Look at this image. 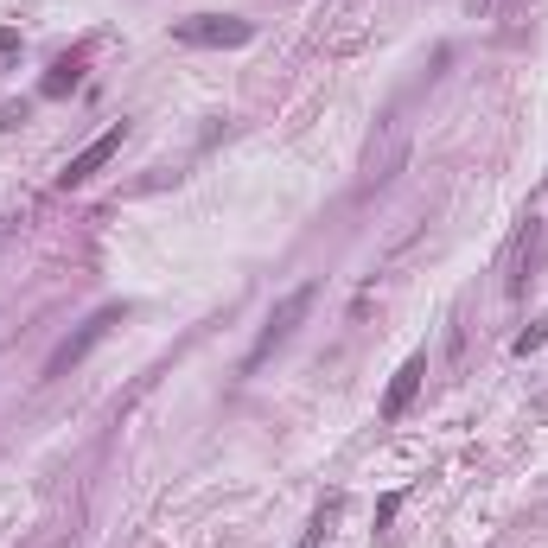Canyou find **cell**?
<instances>
[{
	"mask_svg": "<svg viewBox=\"0 0 548 548\" xmlns=\"http://www.w3.org/2000/svg\"><path fill=\"white\" fill-rule=\"evenodd\" d=\"M396 510H402V491H389V498L376 504V529H389V523H396Z\"/></svg>",
	"mask_w": 548,
	"mask_h": 548,
	"instance_id": "ba28073f",
	"label": "cell"
},
{
	"mask_svg": "<svg viewBox=\"0 0 548 548\" xmlns=\"http://www.w3.org/2000/svg\"><path fill=\"white\" fill-rule=\"evenodd\" d=\"M122 141H128V122H109V128H102L96 141H90V147H83L77 160L64 166V173H58V185H64V192H77V185H90V179L102 173V166H109L115 153H122Z\"/></svg>",
	"mask_w": 548,
	"mask_h": 548,
	"instance_id": "277c9868",
	"label": "cell"
},
{
	"mask_svg": "<svg viewBox=\"0 0 548 548\" xmlns=\"http://www.w3.org/2000/svg\"><path fill=\"white\" fill-rule=\"evenodd\" d=\"M83 64H90V45H77V51H64L58 64L45 71V83H39V96H71L77 83H83Z\"/></svg>",
	"mask_w": 548,
	"mask_h": 548,
	"instance_id": "8992f818",
	"label": "cell"
},
{
	"mask_svg": "<svg viewBox=\"0 0 548 548\" xmlns=\"http://www.w3.org/2000/svg\"><path fill=\"white\" fill-rule=\"evenodd\" d=\"M173 39L179 45H198V51H236V45L255 39V26L236 20V13H198V20H179L173 26Z\"/></svg>",
	"mask_w": 548,
	"mask_h": 548,
	"instance_id": "7a4b0ae2",
	"label": "cell"
},
{
	"mask_svg": "<svg viewBox=\"0 0 548 548\" xmlns=\"http://www.w3.org/2000/svg\"><path fill=\"white\" fill-rule=\"evenodd\" d=\"M338 517H345V491H332V498L313 510V523H306L300 548H325V542H332V523H338Z\"/></svg>",
	"mask_w": 548,
	"mask_h": 548,
	"instance_id": "52a82bcc",
	"label": "cell"
},
{
	"mask_svg": "<svg viewBox=\"0 0 548 548\" xmlns=\"http://www.w3.org/2000/svg\"><path fill=\"white\" fill-rule=\"evenodd\" d=\"M478 7H491V0H478Z\"/></svg>",
	"mask_w": 548,
	"mask_h": 548,
	"instance_id": "8fae6325",
	"label": "cell"
},
{
	"mask_svg": "<svg viewBox=\"0 0 548 548\" xmlns=\"http://www.w3.org/2000/svg\"><path fill=\"white\" fill-rule=\"evenodd\" d=\"M26 122V102H7V109H0V128H20Z\"/></svg>",
	"mask_w": 548,
	"mask_h": 548,
	"instance_id": "30bf717a",
	"label": "cell"
},
{
	"mask_svg": "<svg viewBox=\"0 0 548 548\" xmlns=\"http://www.w3.org/2000/svg\"><path fill=\"white\" fill-rule=\"evenodd\" d=\"M122 319H128V306H102L96 319H83V332H77V338H64V345L51 351L45 376H64L71 364H83V357H90V351H96V345H102V338H109V332H115V325H122Z\"/></svg>",
	"mask_w": 548,
	"mask_h": 548,
	"instance_id": "3957f363",
	"label": "cell"
},
{
	"mask_svg": "<svg viewBox=\"0 0 548 548\" xmlns=\"http://www.w3.org/2000/svg\"><path fill=\"white\" fill-rule=\"evenodd\" d=\"M421 383H427V351H415V357L396 370V383H389V396H383V421H402L408 402L421 396Z\"/></svg>",
	"mask_w": 548,
	"mask_h": 548,
	"instance_id": "5b68a950",
	"label": "cell"
},
{
	"mask_svg": "<svg viewBox=\"0 0 548 548\" xmlns=\"http://www.w3.org/2000/svg\"><path fill=\"white\" fill-rule=\"evenodd\" d=\"M313 306H319V281H300L294 294H281V300H274L268 325H262V332H255V345H249V357H243V376H255V370H262L268 357H274V351L287 345V338L300 332V319L313 313Z\"/></svg>",
	"mask_w": 548,
	"mask_h": 548,
	"instance_id": "6da1fadb",
	"label": "cell"
},
{
	"mask_svg": "<svg viewBox=\"0 0 548 548\" xmlns=\"http://www.w3.org/2000/svg\"><path fill=\"white\" fill-rule=\"evenodd\" d=\"M542 338H548V325H529V332H523V338H517V351H523V357H529V351H536V345H542Z\"/></svg>",
	"mask_w": 548,
	"mask_h": 548,
	"instance_id": "9c48e42d",
	"label": "cell"
}]
</instances>
